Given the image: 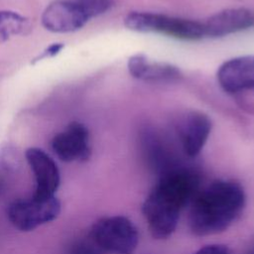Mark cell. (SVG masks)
<instances>
[{
    "instance_id": "obj_1",
    "label": "cell",
    "mask_w": 254,
    "mask_h": 254,
    "mask_svg": "<svg viewBox=\"0 0 254 254\" xmlns=\"http://www.w3.org/2000/svg\"><path fill=\"white\" fill-rule=\"evenodd\" d=\"M198 184L196 174L187 169H172L162 174L142 204L154 238L165 239L173 234L181 211L197 192Z\"/></svg>"
},
{
    "instance_id": "obj_2",
    "label": "cell",
    "mask_w": 254,
    "mask_h": 254,
    "mask_svg": "<svg viewBox=\"0 0 254 254\" xmlns=\"http://www.w3.org/2000/svg\"><path fill=\"white\" fill-rule=\"evenodd\" d=\"M189 225L196 236H207L227 229L241 215L246 194L233 180H216L197 191L190 201Z\"/></svg>"
},
{
    "instance_id": "obj_3",
    "label": "cell",
    "mask_w": 254,
    "mask_h": 254,
    "mask_svg": "<svg viewBox=\"0 0 254 254\" xmlns=\"http://www.w3.org/2000/svg\"><path fill=\"white\" fill-rule=\"evenodd\" d=\"M112 6L113 0H56L44 10L42 24L53 33L74 32Z\"/></svg>"
},
{
    "instance_id": "obj_4",
    "label": "cell",
    "mask_w": 254,
    "mask_h": 254,
    "mask_svg": "<svg viewBox=\"0 0 254 254\" xmlns=\"http://www.w3.org/2000/svg\"><path fill=\"white\" fill-rule=\"evenodd\" d=\"M127 29L140 33L164 34L185 41L204 38L202 22L153 12H130L124 19Z\"/></svg>"
},
{
    "instance_id": "obj_5",
    "label": "cell",
    "mask_w": 254,
    "mask_h": 254,
    "mask_svg": "<svg viewBox=\"0 0 254 254\" xmlns=\"http://www.w3.org/2000/svg\"><path fill=\"white\" fill-rule=\"evenodd\" d=\"M89 236L104 252L112 254H133L139 241L136 226L122 215L98 219L92 225Z\"/></svg>"
},
{
    "instance_id": "obj_6",
    "label": "cell",
    "mask_w": 254,
    "mask_h": 254,
    "mask_svg": "<svg viewBox=\"0 0 254 254\" xmlns=\"http://www.w3.org/2000/svg\"><path fill=\"white\" fill-rule=\"evenodd\" d=\"M61 211V202L56 196L17 199L9 204L7 216L10 222L21 231H31L55 220Z\"/></svg>"
},
{
    "instance_id": "obj_7",
    "label": "cell",
    "mask_w": 254,
    "mask_h": 254,
    "mask_svg": "<svg viewBox=\"0 0 254 254\" xmlns=\"http://www.w3.org/2000/svg\"><path fill=\"white\" fill-rule=\"evenodd\" d=\"M212 128L210 118L196 110L187 111L177 123V133L182 148L190 158L196 157L203 149Z\"/></svg>"
},
{
    "instance_id": "obj_8",
    "label": "cell",
    "mask_w": 254,
    "mask_h": 254,
    "mask_svg": "<svg viewBox=\"0 0 254 254\" xmlns=\"http://www.w3.org/2000/svg\"><path fill=\"white\" fill-rule=\"evenodd\" d=\"M51 145L57 157L64 162L86 161L91 153L88 130L79 122H71L58 133Z\"/></svg>"
},
{
    "instance_id": "obj_9",
    "label": "cell",
    "mask_w": 254,
    "mask_h": 254,
    "mask_svg": "<svg viewBox=\"0 0 254 254\" xmlns=\"http://www.w3.org/2000/svg\"><path fill=\"white\" fill-rule=\"evenodd\" d=\"M25 155L36 182L33 195L40 198L55 196L61 182L56 162L45 151L35 147L29 148Z\"/></svg>"
},
{
    "instance_id": "obj_10",
    "label": "cell",
    "mask_w": 254,
    "mask_h": 254,
    "mask_svg": "<svg viewBox=\"0 0 254 254\" xmlns=\"http://www.w3.org/2000/svg\"><path fill=\"white\" fill-rule=\"evenodd\" d=\"M217 81L228 93L254 88V55L240 56L224 62L217 69Z\"/></svg>"
},
{
    "instance_id": "obj_11",
    "label": "cell",
    "mask_w": 254,
    "mask_h": 254,
    "mask_svg": "<svg viewBox=\"0 0 254 254\" xmlns=\"http://www.w3.org/2000/svg\"><path fill=\"white\" fill-rule=\"evenodd\" d=\"M202 26L204 38H222L253 27L254 14L246 8H229L209 16Z\"/></svg>"
},
{
    "instance_id": "obj_12",
    "label": "cell",
    "mask_w": 254,
    "mask_h": 254,
    "mask_svg": "<svg viewBox=\"0 0 254 254\" xmlns=\"http://www.w3.org/2000/svg\"><path fill=\"white\" fill-rule=\"evenodd\" d=\"M129 73L136 79L146 82H175L182 78L183 73L177 66L150 59L144 54H136L127 62Z\"/></svg>"
},
{
    "instance_id": "obj_13",
    "label": "cell",
    "mask_w": 254,
    "mask_h": 254,
    "mask_svg": "<svg viewBox=\"0 0 254 254\" xmlns=\"http://www.w3.org/2000/svg\"><path fill=\"white\" fill-rule=\"evenodd\" d=\"M30 29V21L25 16L10 10H0V43L23 35Z\"/></svg>"
},
{
    "instance_id": "obj_14",
    "label": "cell",
    "mask_w": 254,
    "mask_h": 254,
    "mask_svg": "<svg viewBox=\"0 0 254 254\" xmlns=\"http://www.w3.org/2000/svg\"><path fill=\"white\" fill-rule=\"evenodd\" d=\"M105 252L93 241L89 236L87 239H80L74 242L69 250L68 254H104Z\"/></svg>"
},
{
    "instance_id": "obj_15",
    "label": "cell",
    "mask_w": 254,
    "mask_h": 254,
    "mask_svg": "<svg viewBox=\"0 0 254 254\" xmlns=\"http://www.w3.org/2000/svg\"><path fill=\"white\" fill-rule=\"evenodd\" d=\"M193 254H231V251L223 244H209L199 248Z\"/></svg>"
},
{
    "instance_id": "obj_16",
    "label": "cell",
    "mask_w": 254,
    "mask_h": 254,
    "mask_svg": "<svg viewBox=\"0 0 254 254\" xmlns=\"http://www.w3.org/2000/svg\"><path fill=\"white\" fill-rule=\"evenodd\" d=\"M64 45L62 43H55L52 44L51 46H49L47 49H45L41 55H39L37 58L34 59V61H32V64H36L39 61H42L43 59H47V58H52L55 57L56 55H58L63 49H64Z\"/></svg>"
},
{
    "instance_id": "obj_17",
    "label": "cell",
    "mask_w": 254,
    "mask_h": 254,
    "mask_svg": "<svg viewBox=\"0 0 254 254\" xmlns=\"http://www.w3.org/2000/svg\"><path fill=\"white\" fill-rule=\"evenodd\" d=\"M243 254H254V239H252L250 241V243L246 247V249H245Z\"/></svg>"
}]
</instances>
